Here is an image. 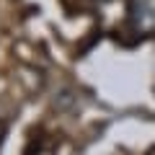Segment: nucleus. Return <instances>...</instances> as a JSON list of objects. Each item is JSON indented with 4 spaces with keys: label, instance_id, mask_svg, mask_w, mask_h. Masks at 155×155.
<instances>
[{
    "label": "nucleus",
    "instance_id": "f257e3e1",
    "mask_svg": "<svg viewBox=\"0 0 155 155\" xmlns=\"http://www.w3.org/2000/svg\"><path fill=\"white\" fill-rule=\"evenodd\" d=\"M129 26L137 34H155V0H129Z\"/></svg>",
    "mask_w": 155,
    "mask_h": 155
},
{
    "label": "nucleus",
    "instance_id": "f03ea898",
    "mask_svg": "<svg viewBox=\"0 0 155 155\" xmlns=\"http://www.w3.org/2000/svg\"><path fill=\"white\" fill-rule=\"evenodd\" d=\"M150 155H155V150H153V153H150Z\"/></svg>",
    "mask_w": 155,
    "mask_h": 155
}]
</instances>
